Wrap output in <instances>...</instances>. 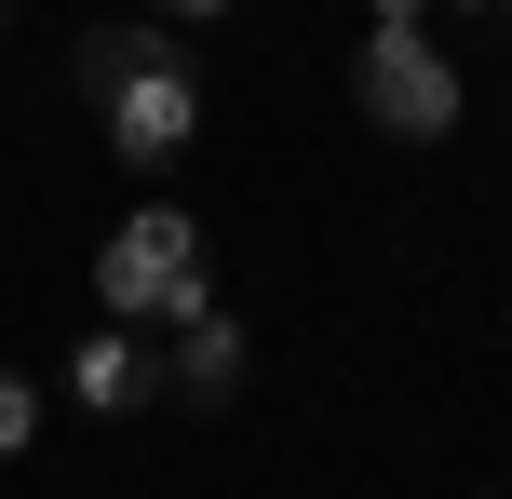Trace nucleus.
<instances>
[{
  "label": "nucleus",
  "instance_id": "f257e3e1",
  "mask_svg": "<svg viewBox=\"0 0 512 499\" xmlns=\"http://www.w3.org/2000/svg\"><path fill=\"white\" fill-rule=\"evenodd\" d=\"M68 68H81V95H95L108 149H122L135 176H162V162L203 149V68H189L176 27H81Z\"/></svg>",
  "mask_w": 512,
  "mask_h": 499
},
{
  "label": "nucleus",
  "instance_id": "f03ea898",
  "mask_svg": "<svg viewBox=\"0 0 512 499\" xmlns=\"http://www.w3.org/2000/svg\"><path fill=\"white\" fill-rule=\"evenodd\" d=\"M95 311L108 324H203L216 311V270H203V216L189 203H135L122 230L95 243Z\"/></svg>",
  "mask_w": 512,
  "mask_h": 499
},
{
  "label": "nucleus",
  "instance_id": "7ed1b4c3",
  "mask_svg": "<svg viewBox=\"0 0 512 499\" xmlns=\"http://www.w3.org/2000/svg\"><path fill=\"white\" fill-rule=\"evenodd\" d=\"M351 108H364L378 135H405V149H432V135L459 122V68H445V41H418V27H364Z\"/></svg>",
  "mask_w": 512,
  "mask_h": 499
},
{
  "label": "nucleus",
  "instance_id": "20e7f679",
  "mask_svg": "<svg viewBox=\"0 0 512 499\" xmlns=\"http://www.w3.org/2000/svg\"><path fill=\"white\" fill-rule=\"evenodd\" d=\"M149 392H162V351L135 338V324H95V338L68 351V405H95V419H135Z\"/></svg>",
  "mask_w": 512,
  "mask_h": 499
},
{
  "label": "nucleus",
  "instance_id": "39448f33",
  "mask_svg": "<svg viewBox=\"0 0 512 499\" xmlns=\"http://www.w3.org/2000/svg\"><path fill=\"white\" fill-rule=\"evenodd\" d=\"M162 392H176V405H230V392H243V324L203 311L176 351H162Z\"/></svg>",
  "mask_w": 512,
  "mask_h": 499
},
{
  "label": "nucleus",
  "instance_id": "423d86ee",
  "mask_svg": "<svg viewBox=\"0 0 512 499\" xmlns=\"http://www.w3.org/2000/svg\"><path fill=\"white\" fill-rule=\"evenodd\" d=\"M27 432H41V392H27V378L0 365V459H27Z\"/></svg>",
  "mask_w": 512,
  "mask_h": 499
},
{
  "label": "nucleus",
  "instance_id": "0eeeda50",
  "mask_svg": "<svg viewBox=\"0 0 512 499\" xmlns=\"http://www.w3.org/2000/svg\"><path fill=\"white\" fill-rule=\"evenodd\" d=\"M162 14H176V27H203V14H230V0H162Z\"/></svg>",
  "mask_w": 512,
  "mask_h": 499
},
{
  "label": "nucleus",
  "instance_id": "6e6552de",
  "mask_svg": "<svg viewBox=\"0 0 512 499\" xmlns=\"http://www.w3.org/2000/svg\"><path fill=\"white\" fill-rule=\"evenodd\" d=\"M418 14H432V0H378V27H418Z\"/></svg>",
  "mask_w": 512,
  "mask_h": 499
},
{
  "label": "nucleus",
  "instance_id": "1a4fd4ad",
  "mask_svg": "<svg viewBox=\"0 0 512 499\" xmlns=\"http://www.w3.org/2000/svg\"><path fill=\"white\" fill-rule=\"evenodd\" d=\"M472 14H512V0H472Z\"/></svg>",
  "mask_w": 512,
  "mask_h": 499
},
{
  "label": "nucleus",
  "instance_id": "9d476101",
  "mask_svg": "<svg viewBox=\"0 0 512 499\" xmlns=\"http://www.w3.org/2000/svg\"><path fill=\"white\" fill-rule=\"evenodd\" d=\"M0 14H14V0H0Z\"/></svg>",
  "mask_w": 512,
  "mask_h": 499
}]
</instances>
